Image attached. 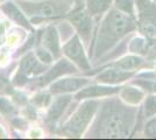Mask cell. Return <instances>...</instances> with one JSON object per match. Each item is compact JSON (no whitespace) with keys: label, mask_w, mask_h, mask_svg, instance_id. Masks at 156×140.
<instances>
[{"label":"cell","mask_w":156,"mask_h":140,"mask_svg":"<svg viewBox=\"0 0 156 140\" xmlns=\"http://www.w3.org/2000/svg\"><path fill=\"white\" fill-rule=\"evenodd\" d=\"M139 107L126 104L121 98L111 97L101 100L87 138H127L136 125Z\"/></svg>","instance_id":"obj_1"},{"label":"cell","mask_w":156,"mask_h":140,"mask_svg":"<svg viewBox=\"0 0 156 140\" xmlns=\"http://www.w3.org/2000/svg\"><path fill=\"white\" fill-rule=\"evenodd\" d=\"M135 31H137V22L134 16L117 8L108 9L101 18L94 42L90 47V55L94 63L101 62L108 53Z\"/></svg>","instance_id":"obj_2"},{"label":"cell","mask_w":156,"mask_h":140,"mask_svg":"<svg viewBox=\"0 0 156 140\" xmlns=\"http://www.w3.org/2000/svg\"><path fill=\"white\" fill-rule=\"evenodd\" d=\"M23 13L32 22L39 23L43 20H55L69 13L73 2L63 0H16Z\"/></svg>","instance_id":"obj_3"},{"label":"cell","mask_w":156,"mask_h":140,"mask_svg":"<svg viewBox=\"0 0 156 140\" xmlns=\"http://www.w3.org/2000/svg\"><path fill=\"white\" fill-rule=\"evenodd\" d=\"M100 103L101 102L98 99H84V102L65 119L64 124L61 126L59 133L72 138L82 137L91 125Z\"/></svg>","instance_id":"obj_4"},{"label":"cell","mask_w":156,"mask_h":140,"mask_svg":"<svg viewBox=\"0 0 156 140\" xmlns=\"http://www.w3.org/2000/svg\"><path fill=\"white\" fill-rule=\"evenodd\" d=\"M137 29L143 36L156 40V2L153 0H135Z\"/></svg>","instance_id":"obj_5"},{"label":"cell","mask_w":156,"mask_h":140,"mask_svg":"<svg viewBox=\"0 0 156 140\" xmlns=\"http://www.w3.org/2000/svg\"><path fill=\"white\" fill-rule=\"evenodd\" d=\"M48 67L47 64L42 63L41 61L36 57L35 53H27L22 60L20 61L19 68H18V73L14 76V84L18 87H22L26 85L28 81L30 80L29 77L33 76H40L41 74L46 71Z\"/></svg>","instance_id":"obj_6"},{"label":"cell","mask_w":156,"mask_h":140,"mask_svg":"<svg viewBox=\"0 0 156 140\" xmlns=\"http://www.w3.org/2000/svg\"><path fill=\"white\" fill-rule=\"evenodd\" d=\"M77 73L76 66L72 63L70 60L65 59V60H59L55 66L50 69H47L43 74H41L40 76H36L34 78H30V81L27 83L30 89H41V88L46 87L48 84L52 83L55 80H57L58 77L63 75H69V74Z\"/></svg>","instance_id":"obj_7"},{"label":"cell","mask_w":156,"mask_h":140,"mask_svg":"<svg viewBox=\"0 0 156 140\" xmlns=\"http://www.w3.org/2000/svg\"><path fill=\"white\" fill-rule=\"evenodd\" d=\"M72 27L77 31L78 36L82 39V42L86 47L90 46L92 39V29H93V20L90 13L84 7H78L66 15Z\"/></svg>","instance_id":"obj_8"},{"label":"cell","mask_w":156,"mask_h":140,"mask_svg":"<svg viewBox=\"0 0 156 140\" xmlns=\"http://www.w3.org/2000/svg\"><path fill=\"white\" fill-rule=\"evenodd\" d=\"M62 53L66 56L68 60L71 61L80 70L87 71L91 69V64L87 60L83 43L80 42V38L78 36V34L70 36L69 41L65 42L62 48Z\"/></svg>","instance_id":"obj_9"},{"label":"cell","mask_w":156,"mask_h":140,"mask_svg":"<svg viewBox=\"0 0 156 140\" xmlns=\"http://www.w3.org/2000/svg\"><path fill=\"white\" fill-rule=\"evenodd\" d=\"M90 84L89 78H78V77H66L50 84L49 91L51 95H63V93L76 92L82 88Z\"/></svg>","instance_id":"obj_10"},{"label":"cell","mask_w":156,"mask_h":140,"mask_svg":"<svg viewBox=\"0 0 156 140\" xmlns=\"http://www.w3.org/2000/svg\"><path fill=\"white\" fill-rule=\"evenodd\" d=\"M71 96L65 95V93L58 95L55 99L52 100L46 116V124L48 125V127L55 126V124L61 119V117L63 116L66 107L69 106V104L71 103Z\"/></svg>","instance_id":"obj_11"},{"label":"cell","mask_w":156,"mask_h":140,"mask_svg":"<svg viewBox=\"0 0 156 140\" xmlns=\"http://www.w3.org/2000/svg\"><path fill=\"white\" fill-rule=\"evenodd\" d=\"M121 88L119 87H110L107 85H86L78 90L75 95L76 100H84V99H93V98H100V97H108L113 96L120 91Z\"/></svg>","instance_id":"obj_12"},{"label":"cell","mask_w":156,"mask_h":140,"mask_svg":"<svg viewBox=\"0 0 156 140\" xmlns=\"http://www.w3.org/2000/svg\"><path fill=\"white\" fill-rule=\"evenodd\" d=\"M134 75H135V71H129V70H125L121 68L112 66L111 68H107L103 73L99 74L96 77V81L101 84L112 85V84H119L129 80Z\"/></svg>","instance_id":"obj_13"},{"label":"cell","mask_w":156,"mask_h":140,"mask_svg":"<svg viewBox=\"0 0 156 140\" xmlns=\"http://www.w3.org/2000/svg\"><path fill=\"white\" fill-rule=\"evenodd\" d=\"M41 42L44 48H47L54 59H59L62 55V48H61V43H59V34L58 29L55 26H49L46 29L42 31V35H41Z\"/></svg>","instance_id":"obj_14"},{"label":"cell","mask_w":156,"mask_h":140,"mask_svg":"<svg viewBox=\"0 0 156 140\" xmlns=\"http://www.w3.org/2000/svg\"><path fill=\"white\" fill-rule=\"evenodd\" d=\"M0 11L6 15L9 20H12L14 23L23 27L25 29H32L30 22L28 20L27 15L23 13L21 7L13 1H6L0 6Z\"/></svg>","instance_id":"obj_15"},{"label":"cell","mask_w":156,"mask_h":140,"mask_svg":"<svg viewBox=\"0 0 156 140\" xmlns=\"http://www.w3.org/2000/svg\"><path fill=\"white\" fill-rule=\"evenodd\" d=\"M119 95H120V98L124 100L126 104L137 106L144 99L146 91L142 90V88L140 89L134 85H128V87L121 88L119 91Z\"/></svg>","instance_id":"obj_16"},{"label":"cell","mask_w":156,"mask_h":140,"mask_svg":"<svg viewBox=\"0 0 156 140\" xmlns=\"http://www.w3.org/2000/svg\"><path fill=\"white\" fill-rule=\"evenodd\" d=\"M147 63L148 62L140 55H129V56H126L124 59L114 62L112 66L121 68L125 70H129V71H135L140 68L147 67Z\"/></svg>","instance_id":"obj_17"},{"label":"cell","mask_w":156,"mask_h":140,"mask_svg":"<svg viewBox=\"0 0 156 140\" xmlns=\"http://www.w3.org/2000/svg\"><path fill=\"white\" fill-rule=\"evenodd\" d=\"M112 2L113 0H86L85 8L92 18H99L110 9Z\"/></svg>","instance_id":"obj_18"},{"label":"cell","mask_w":156,"mask_h":140,"mask_svg":"<svg viewBox=\"0 0 156 140\" xmlns=\"http://www.w3.org/2000/svg\"><path fill=\"white\" fill-rule=\"evenodd\" d=\"M154 42L155 41L148 39L146 36H137V38L130 41L129 46H128V50L130 53L136 54L140 56L141 55H147V54H149Z\"/></svg>","instance_id":"obj_19"},{"label":"cell","mask_w":156,"mask_h":140,"mask_svg":"<svg viewBox=\"0 0 156 140\" xmlns=\"http://www.w3.org/2000/svg\"><path fill=\"white\" fill-rule=\"evenodd\" d=\"M114 8L119 9L120 12L128 14L130 16H136V5L135 0H113Z\"/></svg>","instance_id":"obj_20"},{"label":"cell","mask_w":156,"mask_h":140,"mask_svg":"<svg viewBox=\"0 0 156 140\" xmlns=\"http://www.w3.org/2000/svg\"><path fill=\"white\" fill-rule=\"evenodd\" d=\"M143 117L146 119H149L151 117L156 116V97L155 96H148L147 98H144L143 102Z\"/></svg>","instance_id":"obj_21"},{"label":"cell","mask_w":156,"mask_h":140,"mask_svg":"<svg viewBox=\"0 0 156 140\" xmlns=\"http://www.w3.org/2000/svg\"><path fill=\"white\" fill-rule=\"evenodd\" d=\"M35 55H36V57L39 59L42 63H44V64H50L52 62V60H54V56L51 55V53L47 49V48H44V47H37L36 48V50H35Z\"/></svg>","instance_id":"obj_22"},{"label":"cell","mask_w":156,"mask_h":140,"mask_svg":"<svg viewBox=\"0 0 156 140\" xmlns=\"http://www.w3.org/2000/svg\"><path fill=\"white\" fill-rule=\"evenodd\" d=\"M143 134L147 138H156V116L147 120L143 127Z\"/></svg>","instance_id":"obj_23"},{"label":"cell","mask_w":156,"mask_h":140,"mask_svg":"<svg viewBox=\"0 0 156 140\" xmlns=\"http://www.w3.org/2000/svg\"><path fill=\"white\" fill-rule=\"evenodd\" d=\"M50 91L49 92H39L36 96H34L33 98V103L35 105H37L39 107H43V106H48L49 103H50Z\"/></svg>","instance_id":"obj_24"},{"label":"cell","mask_w":156,"mask_h":140,"mask_svg":"<svg viewBox=\"0 0 156 140\" xmlns=\"http://www.w3.org/2000/svg\"><path fill=\"white\" fill-rule=\"evenodd\" d=\"M134 85H139L140 88H142L144 91H149V92H156V82L148 78L144 80H137L133 82Z\"/></svg>","instance_id":"obj_25"},{"label":"cell","mask_w":156,"mask_h":140,"mask_svg":"<svg viewBox=\"0 0 156 140\" xmlns=\"http://www.w3.org/2000/svg\"><path fill=\"white\" fill-rule=\"evenodd\" d=\"M14 111V106L4 97H0V112L4 114H9Z\"/></svg>","instance_id":"obj_26"},{"label":"cell","mask_w":156,"mask_h":140,"mask_svg":"<svg viewBox=\"0 0 156 140\" xmlns=\"http://www.w3.org/2000/svg\"><path fill=\"white\" fill-rule=\"evenodd\" d=\"M9 91H11V87L8 84L6 76L2 73H0V93L9 92Z\"/></svg>","instance_id":"obj_27"},{"label":"cell","mask_w":156,"mask_h":140,"mask_svg":"<svg viewBox=\"0 0 156 140\" xmlns=\"http://www.w3.org/2000/svg\"><path fill=\"white\" fill-rule=\"evenodd\" d=\"M26 114H27V117L30 118V119L36 118V113H35V110H34V107L33 106L26 107Z\"/></svg>","instance_id":"obj_28"},{"label":"cell","mask_w":156,"mask_h":140,"mask_svg":"<svg viewBox=\"0 0 156 140\" xmlns=\"http://www.w3.org/2000/svg\"><path fill=\"white\" fill-rule=\"evenodd\" d=\"M63 1H70V2H73V0H63Z\"/></svg>","instance_id":"obj_29"},{"label":"cell","mask_w":156,"mask_h":140,"mask_svg":"<svg viewBox=\"0 0 156 140\" xmlns=\"http://www.w3.org/2000/svg\"><path fill=\"white\" fill-rule=\"evenodd\" d=\"M30 1H35V0H30Z\"/></svg>","instance_id":"obj_30"},{"label":"cell","mask_w":156,"mask_h":140,"mask_svg":"<svg viewBox=\"0 0 156 140\" xmlns=\"http://www.w3.org/2000/svg\"><path fill=\"white\" fill-rule=\"evenodd\" d=\"M1 1H2V0H0V2H1Z\"/></svg>","instance_id":"obj_31"}]
</instances>
